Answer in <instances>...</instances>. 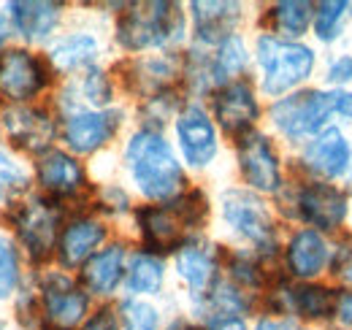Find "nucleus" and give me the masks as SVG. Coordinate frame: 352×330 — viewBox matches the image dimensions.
<instances>
[{
  "mask_svg": "<svg viewBox=\"0 0 352 330\" xmlns=\"http://www.w3.org/2000/svg\"><path fill=\"white\" fill-rule=\"evenodd\" d=\"M8 36H11V16L0 14V46L8 41Z\"/></svg>",
  "mask_w": 352,
  "mask_h": 330,
  "instance_id": "obj_45",
  "label": "nucleus"
},
{
  "mask_svg": "<svg viewBox=\"0 0 352 330\" xmlns=\"http://www.w3.org/2000/svg\"><path fill=\"white\" fill-rule=\"evenodd\" d=\"M28 182H30V176H28L25 165L14 155H8V149L0 146V198H11V195L22 192L28 187Z\"/></svg>",
  "mask_w": 352,
  "mask_h": 330,
  "instance_id": "obj_36",
  "label": "nucleus"
},
{
  "mask_svg": "<svg viewBox=\"0 0 352 330\" xmlns=\"http://www.w3.org/2000/svg\"><path fill=\"white\" fill-rule=\"evenodd\" d=\"M252 63V52L247 46V38L241 33H233L228 38H222L217 46H212V79L214 89L222 84H230L236 79H244V74L250 71Z\"/></svg>",
  "mask_w": 352,
  "mask_h": 330,
  "instance_id": "obj_29",
  "label": "nucleus"
},
{
  "mask_svg": "<svg viewBox=\"0 0 352 330\" xmlns=\"http://www.w3.org/2000/svg\"><path fill=\"white\" fill-rule=\"evenodd\" d=\"M106 239H109V228L100 217H95V214L74 217L60 230V241H57L60 265L68 271L82 268L95 252L106 247Z\"/></svg>",
  "mask_w": 352,
  "mask_h": 330,
  "instance_id": "obj_19",
  "label": "nucleus"
},
{
  "mask_svg": "<svg viewBox=\"0 0 352 330\" xmlns=\"http://www.w3.org/2000/svg\"><path fill=\"white\" fill-rule=\"evenodd\" d=\"M166 285V263L160 254H152L146 249L133 252L125 271V292L128 298H155L163 292Z\"/></svg>",
  "mask_w": 352,
  "mask_h": 330,
  "instance_id": "obj_27",
  "label": "nucleus"
},
{
  "mask_svg": "<svg viewBox=\"0 0 352 330\" xmlns=\"http://www.w3.org/2000/svg\"><path fill=\"white\" fill-rule=\"evenodd\" d=\"M298 330H322V328H298Z\"/></svg>",
  "mask_w": 352,
  "mask_h": 330,
  "instance_id": "obj_48",
  "label": "nucleus"
},
{
  "mask_svg": "<svg viewBox=\"0 0 352 330\" xmlns=\"http://www.w3.org/2000/svg\"><path fill=\"white\" fill-rule=\"evenodd\" d=\"M95 204L98 211L103 214H111V217H122L131 211V195L125 187L120 184H103L98 192H95Z\"/></svg>",
  "mask_w": 352,
  "mask_h": 330,
  "instance_id": "obj_38",
  "label": "nucleus"
},
{
  "mask_svg": "<svg viewBox=\"0 0 352 330\" xmlns=\"http://www.w3.org/2000/svg\"><path fill=\"white\" fill-rule=\"evenodd\" d=\"M0 330H3V320H0Z\"/></svg>",
  "mask_w": 352,
  "mask_h": 330,
  "instance_id": "obj_49",
  "label": "nucleus"
},
{
  "mask_svg": "<svg viewBox=\"0 0 352 330\" xmlns=\"http://www.w3.org/2000/svg\"><path fill=\"white\" fill-rule=\"evenodd\" d=\"M11 225L19 236L25 249L36 257L46 260L60 241V228H63V211L54 201L46 198H30L11 214Z\"/></svg>",
  "mask_w": 352,
  "mask_h": 330,
  "instance_id": "obj_14",
  "label": "nucleus"
},
{
  "mask_svg": "<svg viewBox=\"0 0 352 330\" xmlns=\"http://www.w3.org/2000/svg\"><path fill=\"white\" fill-rule=\"evenodd\" d=\"M128 260H131L128 244H122V241L106 244V247L100 249V252H95L87 263L82 265V274H79L82 282L79 285L85 287L87 295L111 298L117 289L125 285Z\"/></svg>",
  "mask_w": 352,
  "mask_h": 330,
  "instance_id": "obj_20",
  "label": "nucleus"
},
{
  "mask_svg": "<svg viewBox=\"0 0 352 330\" xmlns=\"http://www.w3.org/2000/svg\"><path fill=\"white\" fill-rule=\"evenodd\" d=\"M3 127L8 133V138L28 149V152H38L44 155L46 149H52V141L57 135V122L52 120V114L36 106H11L3 111Z\"/></svg>",
  "mask_w": 352,
  "mask_h": 330,
  "instance_id": "obj_23",
  "label": "nucleus"
},
{
  "mask_svg": "<svg viewBox=\"0 0 352 330\" xmlns=\"http://www.w3.org/2000/svg\"><path fill=\"white\" fill-rule=\"evenodd\" d=\"M350 28V0H320L314 3L311 36L322 46H333L344 38Z\"/></svg>",
  "mask_w": 352,
  "mask_h": 330,
  "instance_id": "obj_30",
  "label": "nucleus"
},
{
  "mask_svg": "<svg viewBox=\"0 0 352 330\" xmlns=\"http://www.w3.org/2000/svg\"><path fill=\"white\" fill-rule=\"evenodd\" d=\"M268 122L282 141L301 146L336 124L333 95L325 87H304L298 92H290L279 100H271Z\"/></svg>",
  "mask_w": 352,
  "mask_h": 330,
  "instance_id": "obj_6",
  "label": "nucleus"
},
{
  "mask_svg": "<svg viewBox=\"0 0 352 330\" xmlns=\"http://www.w3.org/2000/svg\"><path fill=\"white\" fill-rule=\"evenodd\" d=\"M166 330H201V325L195 320H190V317H176L166 325Z\"/></svg>",
  "mask_w": 352,
  "mask_h": 330,
  "instance_id": "obj_44",
  "label": "nucleus"
},
{
  "mask_svg": "<svg viewBox=\"0 0 352 330\" xmlns=\"http://www.w3.org/2000/svg\"><path fill=\"white\" fill-rule=\"evenodd\" d=\"M220 217L225 228L247 244L244 249L255 252L265 263L282 252L279 222L263 195L247 187H228L220 195Z\"/></svg>",
  "mask_w": 352,
  "mask_h": 330,
  "instance_id": "obj_5",
  "label": "nucleus"
},
{
  "mask_svg": "<svg viewBox=\"0 0 352 330\" xmlns=\"http://www.w3.org/2000/svg\"><path fill=\"white\" fill-rule=\"evenodd\" d=\"M131 184L149 204H171L187 190V170L171 141L157 130L138 127L122 149Z\"/></svg>",
  "mask_w": 352,
  "mask_h": 330,
  "instance_id": "obj_1",
  "label": "nucleus"
},
{
  "mask_svg": "<svg viewBox=\"0 0 352 330\" xmlns=\"http://www.w3.org/2000/svg\"><path fill=\"white\" fill-rule=\"evenodd\" d=\"M117 317H120V330H166L160 309L144 298L120 300Z\"/></svg>",
  "mask_w": 352,
  "mask_h": 330,
  "instance_id": "obj_33",
  "label": "nucleus"
},
{
  "mask_svg": "<svg viewBox=\"0 0 352 330\" xmlns=\"http://www.w3.org/2000/svg\"><path fill=\"white\" fill-rule=\"evenodd\" d=\"M328 330H352V289L336 287V300H333Z\"/></svg>",
  "mask_w": 352,
  "mask_h": 330,
  "instance_id": "obj_39",
  "label": "nucleus"
},
{
  "mask_svg": "<svg viewBox=\"0 0 352 330\" xmlns=\"http://www.w3.org/2000/svg\"><path fill=\"white\" fill-rule=\"evenodd\" d=\"M252 57L261 68V92L271 100L309 87L320 63L314 46L307 41H282L271 33H261L255 38Z\"/></svg>",
  "mask_w": 352,
  "mask_h": 330,
  "instance_id": "obj_4",
  "label": "nucleus"
},
{
  "mask_svg": "<svg viewBox=\"0 0 352 330\" xmlns=\"http://www.w3.org/2000/svg\"><path fill=\"white\" fill-rule=\"evenodd\" d=\"M328 274L336 287L352 289V230H344L333 239V260Z\"/></svg>",
  "mask_w": 352,
  "mask_h": 330,
  "instance_id": "obj_35",
  "label": "nucleus"
},
{
  "mask_svg": "<svg viewBox=\"0 0 352 330\" xmlns=\"http://www.w3.org/2000/svg\"><path fill=\"white\" fill-rule=\"evenodd\" d=\"M38 184L57 201L63 198H76L79 192L87 190V170L65 149H46L36 163Z\"/></svg>",
  "mask_w": 352,
  "mask_h": 330,
  "instance_id": "obj_21",
  "label": "nucleus"
},
{
  "mask_svg": "<svg viewBox=\"0 0 352 330\" xmlns=\"http://www.w3.org/2000/svg\"><path fill=\"white\" fill-rule=\"evenodd\" d=\"M176 149L182 165L192 170H204L217 160L220 155V130L212 120V114L198 103L190 100L174 120Z\"/></svg>",
  "mask_w": 352,
  "mask_h": 330,
  "instance_id": "obj_9",
  "label": "nucleus"
},
{
  "mask_svg": "<svg viewBox=\"0 0 352 330\" xmlns=\"http://www.w3.org/2000/svg\"><path fill=\"white\" fill-rule=\"evenodd\" d=\"M342 190L347 192V198H350V201H352V168H350V170H347V176L342 179Z\"/></svg>",
  "mask_w": 352,
  "mask_h": 330,
  "instance_id": "obj_46",
  "label": "nucleus"
},
{
  "mask_svg": "<svg viewBox=\"0 0 352 330\" xmlns=\"http://www.w3.org/2000/svg\"><path fill=\"white\" fill-rule=\"evenodd\" d=\"M133 219H135V228H138V236H141V249H146L152 254H160V257L166 252L174 254L184 239L198 236V233L190 230V225H187L182 208L176 206V201L138 206L133 211Z\"/></svg>",
  "mask_w": 352,
  "mask_h": 330,
  "instance_id": "obj_15",
  "label": "nucleus"
},
{
  "mask_svg": "<svg viewBox=\"0 0 352 330\" xmlns=\"http://www.w3.org/2000/svg\"><path fill=\"white\" fill-rule=\"evenodd\" d=\"M114 38L131 54L146 49L174 52L187 38V16L179 3H166V0L133 3L125 6V11L117 16Z\"/></svg>",
  "mask_w": 352,
  "mask_h": 330,
  "instance_id": "obj_3",
  "label": "nucleus"
},
{
  "mask_svg": "<svg viewBox=\"0 0 352 330\" xmlns=\"http://www.w3.org/2000/svg\"><path fill=\"white\" fill-rule=\"evenodd\" d=\"M222 260L225 254L220 247L204 236H190L179 244L174 252V271L179 282L187 287L190 298L206 295L217 285L222 276Z\"/></svg>",
  "mask_w": 352,
  "mask_h": 330,
  "instance_id": "obj_16",
  "label": "nucleus"
},
{
  "mask_svg": "<svg viewBox=\"0 0 352 330\" xmlns=\"http://www.w3.org/2000/svg\"><path fill=\"white\" fill-rule=\"evenodd\" d=\"M179 79H182V57L176 52L135 57L125 65V74H122L125 89L138 95L141 100H146L163 89H174Z\"/></svg>",
  "mask_w": 352,
  "mask_h": 330,
  "instance_id": "obj_18",
  "label": "nucleus"
},
{
  "mask_svg": "<svg viewBox=\"0 0 352 330\" xmlns=\"http://www.w3.org/2000/svg\"><path fill=\"white\" fill-rule=\"evenodd\" d=\"M236 165H239L244 187L258 195L276 198L287 182L279 146L263 130H252V133L236 138Z\"/></svg>",
  "mask_w": 352,
  "mask_h": 330,
  "instance_id": "obj_7",
  "label": "nucleus"
},
{
  "mask_svg": "<svg viewBox=\"0 0 352 330\" xmlns=\"http://www.w3.org/2000/svg\"><path fill=\"white\" fill-rule=\"evenodd\" d=\"M201 330H250V320L241 314H214L201 322Z\"/></svg>",
  "mask_w": 352,
  "mask_h": 330,
  "instance_id": "obj_42",
  "label": "nucleus"
},
{
  "mask_svg": "<svg viewBox=\"0 0 352 330\" xmlns=\"http://www.w3.org/2000/svg\"><path fill=\"white\" fill-rule=\"evenodd\" d=\"M244 16L241 3H225V0H195L190 3V19H192V36L195 46L212 49L222 38L239 33V22Z\"/></svg>",
  "mask_w": 352,
  "mask_h": 330,
  "instance_id": "obj_22",
  "label": "nucleus"
},
{
  "mask_svg": "<svg viewBox=\"0 0 352 330\" xmlns=\"http://www.w3.org/2000/svg\"><path fill=\"white\" fill-rule=\"evenodd\" d=\"M276 204L285 219L296 222L298 228L320 230L331 239L347 230L352 214V201L342 184L331 182H311V179H290L285 182Z\"/></svg>",
  "mask_w": 352,
  "mask_h": 330,
  "instance_id": "obj_2",
  "label": "nucleus"
},
{
  "mask_svg": "<svg viewBox=\"0 0 352 330\" xmlns=\"http://www.w3.org/2000/svg\"><path fill=\"white\" fill-rule=\"evenodd\" d=\"M184 109V100L179 98V89H163L146 100H141L138 106V117H141V127L144 130H157L163 133V127L168 122H174L179 117V111Z\"/></svg>",
  "mask_w": 352,
  "mask_h": 330,
  "instance_id": "obj_31",
  "label": "nucleus"
},
{
  "mask_svg": "<svg viewBox=\"0 0 352 330\" xmlns=\"http://www.w3.org/2000/svg\"><path fill=\"white\" fill-rule=\"evenodd\" d=\"M333 95V111H336V124L350 127L352 124V87L350 89H331Z\"/></svg>",
  "mask_w": 352,
  "mask_h": 330,
  "instance_id": "obj_41",
  "label": "nucleus"
},
{
  "mask_svg": "<svg viewBox=\"0 0 352 330\" xmlns=\"http://www.w3.org/2000/svg\"><path fill=\"white\" fill-rule=\"evenodd\" d=\"M301 325L290 317H276V314H261L255 320V325H250V330H298Z\"/></svg>",
  "mask_w": 352,
  "mask_h": 330,
  "instance_id": "obj_43",
  "label": "nucleus"
},
{
  "mask_svg": "<svg viewBox=\"0 0 352 330\" xmlns=\"http://www.w3.org/2000/svg\"><path fill=\"white\" fill-rule=\"evenodd\" d=\"M111 100H114V79L103 68L85 71V76L79 79L76 109H111Z\"/></svg>",
  "mask_w": 352,
  "mask_h": 330,
  "instance_id": "obj_32",
  "label": "nucleus"
},
{
  "mask_svg": "<svg viewBox=\"0 0 352 330\" xmlns=\"http://www.w3.org/2000/svg\"><path fill=\"white\" fill-rule=\"evenodd\" d=\"M331 260L333 239L311 228H293L282 244V268L290 282H322Z\"/></svg>",
  "mask_w": 352,
  "mask_h": 330,
  "instance_id": "obj_11",
  "label": "nucleus"
},
{
  "mask_svg": "<svg viewBox=\"0 0 352 330\" xmlns=\"http://www.w3.org/2000/svg\"><path fill=\"white\" fill-rule=\"evenodd\" d=\"M222 271H225V279L228 282H233L239 289L250 292L252 298L258 292H265V289L271 287V282H274L268 276V271H265V260L258 257L255 252H250V249H233V252H228L225 260H222Z\"/></svg>",
  "mask_w": 352,
  "mask_h": 330,
  "instance_id": "obj_28",
  "label": "nucleus"
},
{
  "mask_svg": "<svg viewBox=\"0 0 352 330\" xmlns=\"http://www.w3.org/2000/svg\"><path fill=\"white\" fill-rule=\"evenodd\" d=\"M122 122H125L122 109H76L63 117L60 135L74 157L95 155L117 138Z\"/></svg>",
  "mask_w": 352,
  "mask_h": 330,
  "instance_id": "obj_10",
  "label": "nucleus"
},
{
  "mask_svg": "<svg viewBox=\"0 0 352 330\" xmlns=\"http://www.w3.org/2000/svg\"><path fill=\"white\" fill-rule=\"evenodd\" d=\"M100 57V41L92 33H68L60 36L49 46V63L57 74H85L89 68H98Z\"/></svg>",
  "mask_w": 352,
  "mask_h": 330,
  "instance_id": "obj_24",
  "label": "nucleus"
},
{
  "mask_svg": "<svg viewBox=\"0 0 352 330\" xmlns=\"http://www.w3.org/2000/svg\"><path fill=\"white\" fill-rule=\"evenodd\" d=\"M314 3L309 0H279L271 3L263 14V33H271L282 41H304L311 33Z\"/></svg>",
  "mask_w": 352,
  "mask_h": 330,
  "instance_id": "obj_25",
  "label": "nucleus"
},
{
  "mask_svg": "<svg viewBox=\"0 0 352 330\" xmlns=\"http://www.w3.org/2000/svg\"><path fill=\"white\" fill-rule=\"evenodd\" d=\"M352 168V138L339 124H331L320 135L298 146L296 170L301 179L339 184Z\"/></svg>",
  "mask_w": 352,
  "mask_h": 330,
  "instance_id": "obj_8",
  "label": "nucleus"
},
{
  "mask_svg": "<svg viewBox=\"0 0 352 330\" xmlns=\"http://www.w3.org/2000/svg\"><path fill=\"white\" fill-rule=\"evenodd\" d=\"M261 114V98L250 79H236L212 92V120L230 138H241L258 130Z\"/></svg>",
  "mask_w": 352,
  "mask_h": 330,
  "instance_id": "obj_13",
  "label": "nucleus"
},
{
  "mask_svg": "<svg viewBox=\"0 0 352 330\" xmlns=\"http://www.w3.org/2000/svg\"><path fill=\"white\" fill-rule=\"evenodd\" d=\"M79 330H120V317L114 306H100L95 314H89Z\"/></svg>",
  "mask_w": 352,
  "mask_h": 330,
  "instance_id": "obj_40",
  "label": "nucleus"
},
{
  "mask_svg": "<svg viewBox=\"0 0 352 330\" xmlns=\"http://www.w3.org/2000/svg\"><path fill=\"white\" fill-rule=\"evenodd\" d=\"M19 276H22L19 252H16L11 239L0 236V300H8V298L16 292Z\"/></svg>",
  "mask_w": 352,
  "mask_h": 330,
  "instance_id": "obj_34",
  "label": "nucleus"
},
{
  "mask_svg": "<svg viewBox=\"0 0 352 330\" xmlns=\"http://www.w3.org/2000/svg\"><path fill=\"white\" fill-rule=\"evenodd\" d=\"M350 28H352V3H350Z\"/></svg>",
  "mask_w": 352,
  "mask_h": 330,
  "instance_id": "obj_47",
  "label": "nucleus"
},
{
  "mask_svg": "<svg viewBox=\"0 0 352 330\" xmlns=\"http://www.w3.org/2000/svg\"><path fill=\"white\" fill-rule=\"evenodd\" d=\"M49 84L46 65L25 49H6L0 52V95L6 100H33Z\"/></svg>",
  "mask_w": 352,
  "mask_h": 330,
  "instance_id": "obj_17",
  "label": "nucleus"
},
{
  "mask_svg": "<svg viewBox=\"0 0 352 330\" xmlns=\"http://www.w3.org/2000/svg\"><path fill=\"white\" fill-rule=\"evenodd\" d=\"M44 330H79L89 317V295L68 274L52 271L41 282Z\"/></svg>",
  "mask_w": 352,
  "mask_h": 330,
  "instance_id": "obj_12",
  "label": "nucleus"
},
{
  "mask_svg": "<svg viewBox=\"0 0 352 330\" xmlns=\"http://www.w3.org/2000/svg\"><path fill=\"white\" fill-rule=\"evenodd\" d=\"M325 89H350L352 87V52H336L325 60L322 68Z\"/></svg>",
  "mask_w": 352,
  "mask_h": 330,
  "instance_id": "obj_37",
  "label": "nucleus"
},
{
  "mask_svg": "<svg viewBox=\"0 0 352 330\" xmlns=\"http://www.w3.org/2000/svg\"><path fill=\"white\" fill-rule=\"evenodd\" d=\"M8 16H11V25L16 28V33H22L28 41H44L57 30V25L63 19V6L44 3V0L8 3Z\"/></svg>",
  "mask_w": 352,
  "mask_h": 330,
  "instance_id": "obj_26",
  "label": "nucleus"
}]
</instances>
